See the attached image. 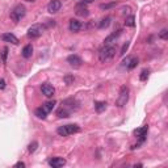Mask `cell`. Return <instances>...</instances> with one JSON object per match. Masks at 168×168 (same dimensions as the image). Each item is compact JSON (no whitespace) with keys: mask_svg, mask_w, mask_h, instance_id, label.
Returning <instances> with one entry per match:
<instances>
[{"mask_svg":"<svg viewBox=\"0 0 168 168\" xmlns=\"http://www.w3.org/2000/svg\"><path fill=\"white\" fill-rule=\"evenodd\" d=\"M116 55V47L114 46H110V45H105L100 51H98V59H100V62H103V63H105V62H109L114 58Z\"/></svg>","mask_w":168,"mask_h":168,"instance_id":"1","label":"cell"},{"mask_svg":"<svg viewBox=\"0 0 168 168\" xmlns=\"http://www.w3.org/2000/svg\"><path fill=\"white\" fill-rule=\"evenodd\" d=\"M129 93H130L129 87L122 85L121 89H120V93H118L117 100H116V105L118 108H123L127 104V101H129Z\"/></svg>","mask_w":168,"mask_h":168,"instance_id":"2","label":"cell"},{"mask_svg":"<svg viewBox=\"0 0 168 168\" xmlns=\"http://www.w3.org/2000/svg\"><path fill=\"white\" fill-rule=\"evenodd\" d=\"M80 132V127L75 123H70V125H65V126H59L57 129V133L60 137H67V135H71V134H75Z\"/></svg>","mask_w":168,"mask_h":168,"instance_id":"3","label":"cell"},{"mask_svg":"<svg viewBox=\"0 0 168 168\" xmlns=\"http://www.w3.org/2000/svg\"><path fill=\"white\" fill-rule=\"evenodd\" d=\"M25 13H26L25 7H24V5H21V4H18V5H16V7L13 8V11L11 12V18H12V20H13L15 22H18L24 16H25Z\"/></svg>","mask_w":168,"mask_h":168,"instance_id":"4","label":"cell"},{"mask_svg":"<svg viewBox=\"0 0 168 168\" xmlns=\"http://www.w3.org/2000/svg\"><path fill=\"white\" fill-rule=\"evenodd\" d=\"M43 32V28L41 25H33V26H30L29 30H28V37L29 38H38V37L42 34Z\"/></svg>","mask_w":168,"mask_h":168,"instance_id":"5","label":"cell"},{"mask_svg":"<svg viewBox=\"0 0 168 168\" xmlns=\"http://www.w3.org/2000/svg\"><path fill=\"white\" fill-rule=\"evenodd\" d=\"M67 63L70 65L71 67H74V68H78V67H80L82 66V58L79 57V55H76V54H71V55H68L67 57Z\"/></svg>","mask_w":168,"mask_h":168,"instance_id":"6","label":"cell"},{"mask_svg":"<svg viewBox=\"0 0 168 168\" xmlns=\"http://www.w3.org/2000/svg\"><path fill=\"white\" fill-rule=\"evenodd\" d=\"M41 91H42V93H43V95H45L46 97H53L54 93H55V88H54L51 84H49V83L42 84V85H41Z\"/></svg>","mask_w":168,"mask_h":168,"instance_id":"7","label":"cell"},{"mask_svg":"<svg viewBox=\"0 0 168 168\" xmlns=\"http://www.w3.org/2000/svg\"><path fill=\"white\" fill-rule=\"evenodd\" d=\"M63 105L65 108H67L70 112H72V110H76L78 108H79V103L76 101V100H74V98H67V100H65L63 101Z\"/></svg>","mask_w":168,"mask_h":168,"instance_id":"8","label":"cell"},{"mask_svg":"<svg viewBox=\"0 0 168 168\" xmlns=\"http://www.w3.org/2000/svg\"><path fill=\"white\" fill-rule=\"evenodd\" d=\"M60 7H62V3L59 0H51V2L47 4V11L50 12V13H57L60 9Z\"/></svg>","mask_w":168,"mask_h":168,"instance_id":"9","label":"cell"},{"mask_svg":"<svg viewBox=\"0 0 168 168\" xmlns=\"http://www.w3.org/2000/svg\"><path fill=\"white\" fill-rule=\"evenodd\" d=\"M2 40L4 42L12 43V45H17V43H18V38H17L15 34H12V33H4V34H2Z\"/></svg>","mask_w":168,"mask_h":168,"instance_id":"10","label":"cell"},{"mask_svg":"<svg viewBox=\"0 0 168 168\" xmlns=\"http://www.w3.org/2000/svg\"><path fill=\"white\" fill-rule=\"evenodd\" d=\"M49 164H50V167H53V168H59V167H63L66 164V160L63 158L57 156V158H53V159L49 160Z\"/></svg>","mask_w":168,"mask_h":168,"instance_id":"11","label":"cell"},{"mask_svg":"<svg viewBox=\"0 0 168 168\" xmlns=\"http://www.w3.org/2000/svg\"><path fill=\"white\" fill-rule=\"evenodd\" d=\"M68 29H70L71 32H74V33H78L79 30L82 29V22H80L79 20L72 18V20H70V24H68Z\"/></svg>","mask_w":168,"mask_h":168,"instance_id":"12","label":"cell"},{"mask_svg":"<svg viewBox=\"0 0 168 168\" xmlns=\"http://www.w3.org/2000/svg\"><path fill=\"white\" fill-rule=\"evenodd\" d=\"M147 132H148V126L146 125V126H142L139 129H137L134 133L141 139V142H143V141H145V138H146V135H147Z\"/></svg>","mask_w":168,"mask_h":168,"instance_id":"13","label":"cell"},{"mask_svg":"<svg viewBox=\"0 0 168 168\" xmlns=\"http://www.w3.org/2000/svg\"><path fill=\"white\" fill-rule=\"evenodd\" d=\"M88 9H87V7L84 5V3L83 4H79L78 7H76V15L78 16H82V17H85V16H88Z\"/></svg>","mask_w":168,"mask_h":168,"instance_id":"14","label":"cell"},{"mask_svg":"<svg viewBox=\"0 0 168 168\" xmlns=\"http://www.w3.org/2000/svg\"><path fill=\"white\" fill-rule=\"evenodd\" d=\"M32 54H33V46L30 45H26V46H24L22 49V57L25 58V59H29L30 57H32Z\"/></svg>","mask_w":168,"mask_h":168,"instance_id":"15","label":"cell"},{"mask_svg":"<svg viewBox=\"0 0 168 168\" xmlns=\"http://www.w3.org/2000/svg\"><path fill=\"white\" fill-rule=\"evenodd\" d=\"M70 113H71V112L68 110L67 108H65V107H62L60 109L57 110V116L59 118H67V117H70Z\"/></svg>","mask_w":168,"mask_h":168,"instance_id":"16","label":"cell"},{"mask_svg":"<svg viewBox=\"0 0 168 168\" xmlns=\"http://www.w3.org/2000/svg\"><path fill=\"white\" fill-rule=\"evenodd\" d=\"M120 34H121V30H118L117 33H113V34L108 36L107 38L104 40V43H105V45H109V43H112V42H113V41H116V40L118 38V36H120Z\"/></svg>","mask_w":168,"mask_h":168,"instance_id":"17","label":"cell"},{"mask_svg":"<svg viewBox=\"0 0 168 168\" xmlns=\"http://www.w3.org/2000/svg\"><path fill=\"white\" fill-rule=\"evenodd\" d=\"M54 107H55V101L53 100V101H46L45 104L42 105V109L46 112V113H50V112L54 109Z\"/></svg>","mask_w":168,"mask_h":168,"instance_id":"18","label":"cell"},{"mask_svg":"<svg viewBox=\"0 0 168 168\" xmlns=\"http://www.w3.org/2000/svg\"><path fill=\"white\" fill-rule=\"evenodd\" d=\"M34 114H36L37 118H40V120H45L46 116H47V113L42 109V107H41V108H37V109L34 110Z\"/></svg>","mask_w":168,"mask_h":168,"instance_id":"19","label":"cell"},{"mask_svg":"<svg viewBox=\"0 0 168 168\" xmlns=\"http://www.w3.org/2000/svg\"><path fill=\"white\" fill-rule=\"evenodd\" d=\"M110 20H112V18H110L109 16L104 17L103 20L100 21V24H98V28H100V29H105V28H108V26L110 25Z\"/></svg>","mask_w":168,"mask_h":168,"instance_id":"20","label":"cell"},{"mask_svg":"<svg viewBox=\"0 0 168 168\" xmlns=\"http://www.w3.org/2000/svg\"><path fill=\"white\" fill-rule=\"evenodd\" d=\"M95 109L98 112V113H101V112H104L105 109H107V103L105 101H97L95 104Z\"/></svg>","mask_w":168,"mask_h":168,"instance_id":"21","label":"cell"},{"mask_svg":"<svg viewBox=\"0 0 168 168\" xmlns=\"http://www.w3.org/2000/svg\"><path fill=\"white\" fill-rule=\"evenodd\" d=\"M137 65H138V59H137V58H130L129 62H127V65H126V67L129 68V70H133V68L137 67Z\"/></svg>","mask_w":168,"mask_h":168,"instance_id":"22","label":"cell"},{"mask_svg":"<svg viewBox=\"0 0 168 168\" xmlns=\"http://www.w3.org/2000/svg\"><path fill=\"white\" fill-rule=\"evenodd\" d=\"M117 5V2H112V3H105V4H100V8L101 9H105V11H108V9H112V8H114Z\"/></svg>","mask_w":168,"mask_h":168,"instance_id":"23","label":"cell"},{"mask_svg":"<svg viewBox=\"0 0 168 168\" xmlns=\"http://www.w3.org/2000/svg\"><path fill=\"white\" fill-rule=\"evenodd\" d=\"M125 25H126V26H130V28L135 26V17H134V16H129V17L126 18V21H125Z\"/></svg>","mask_w":168,"mask_h":168,"instance_id":"24","label":"cell"},{"mask_svg":"<svg viewBox=\"0 0 168 168\" xmlns=\"http://www.w3.org/2000/svg\"><path fill=\"white\" fill-rule=\"evenodd\" d=\"M148 75H150V71H148V70H143V71L141 72V75H139L141 82H145V80H147Z\"/></svg>","mask_w":168,"mask_h":168,"instance_id":"25","label":"cell"},{"mask_svg":"<svg viewBox=\"0 0 168 168\" xmlns=\"http://www.w3.org/2000/svg\"><path fill=\"white\" fill-rule=\"evenodd\" d=\"M63 80H65V83H66L67 85H70V84H72V83H74V80H75V78H74V75H66V76L63 78Z\"/></svg>","mask_w":168,"mask_h":168,"instance_id":"26","label":"cell"},{"mask_svg":"<svg viewBox=\"0 0 168 168\" xmlns=\"http://www.w3.org/2000/svg\"><path fill=\"white\" fill-rule=\"evenodd\" d=\"M7 57H8V47H4L3 49V53H2V60H3V63H7Z\"/></svg>","mask_w":168,"mask_h":168,"instance_id":"27","label":"cell"},{"mask_svg":"<svg viewBox=\"0 0 168 168\" xmlns=\"http://www.w3.org/2000/svg\"><path fill=\"white\" fill-rule=\"evenodd\" d=\"M37 147H38V143H37V142L34 141V142H32V143L29 145L28 150H29V152H34V151L37 150Z\"/></svg>","mask_w":168,"mask_h":168,"instance_id":"28","label":"cell"},{"mask_svg":"<svg viewBox=\"0 0 168 168\" xmlns=\"http://www.w3.org/2000/svg\"><path fill=\"white\" fill-rule=\"evenodd\" d=\"M159 38H161V40H168V30L167 29H163L161 32L159 33Z\"/></svg>","mask_w":168,"mask_h":168,"instance_id":"29","label":"cell"},{"mask_svg":"<svg viewBox=\"0 0 168 168\" xmlns=\"http://www.w3.org/2000/svg\"><path fill=\"white\" fill-rule=\"evenodd\" d=\"M127 49H129V42H126L125 45L122 46V50H121V53H120V54H121V55H125V53L127 51Z\"/></svg>","mask_w":168,"mask_h":168,"instance_id":"30","label":"cell"},{"mask_svg":"<svg viewBox=\"0 0 168 168\" xmlns=\"http://www.w3.org/2000/svg\"><path fill=\"white\" fill-rule=\"evenodd\" d=\"M4 88H5V80L0 79V89H4Z\"/></svg>","mask_w":168,"mask_h":168,"instance_id":"31","label":"cell"},{"mask_svg":"<svg viewBox=\"0 0 168 168\" xmlns=\"http://www.w3.org/2000/svg\"><path fill=\"white\" fill-rule=\"evenodd\" d=\"M15 167H16V168H20V167L24 168V167H25V163H22V161H18V163L15 164Z\"/></svg>","mask_w":168,"mask_h":168,"instance_id":"32","label":"cell"},{"mask_svg":"<svg viewBox=\"0 0 168 168\" xmlns=\"http://www.w3.org/2000/svg\"><path fill=\"white\" fill-rule=\"evenodd\" d=\"M93 0H84V3H92Z\"/></svg>","mask_w":168,"mask_h":168,"instance_id":"33","label":"cell"}]
</instances>
